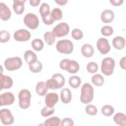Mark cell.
<instances>
[{
  "instance_id": "obj_1",
  "label": "cell",
  "mask_w": 126,
  "mask_h": 126,
  "mask_svg": "<svg viewBox=\"0 0 126 126\" xmlns=\"http://www.w3.org/2000/svg\"><path fill=\"white\" fill-rule=\"evenodd\" d=\"M65 79L64 76L60 73L54 74L52 78L47 80L46 85L48 89L56 90L62 88L64 85Z\"/></svg>"
},
{
  "instance_id": "obj_2",
  "label": "cell",
  "mask_w": 126,
  "mask_h": 126,
  "mask_svg": "<svg viewBox=\"0 0 126 126\" xmlns=\"http://www.w3.org/2000/svg\"><path fill=\"white\" fill-rule=\"evenodd\" d=\"M81 91V101L84 104L91 102L93 99L94 94V89L92 85L89 83H85L82 86Z\"/></svg>"
},
{
  "instance_id": "obj_3",
  "label": "cell",
  "mask_w": 126,
  "mask_h": 126,
  "mask_svg": "<svg viewBox=\"0 0 126 126\" xmlns=\"http://www.w3.org/2000/svg\"><path fill=\"white\" fill-rule=\"evenodd\" d=\"M60 66L62 69L66 70L70 73H77L80 68L79 65L76 61L66 59L61 61Z\"/></svg>"
},
{
  "instance_id": "obj_4",
  "label": "cell",
  "mask_w": 126,
  "mask_h": 126,
  "mask_svg": "<svg viewBox=\"0 0 126 126\" xmlns=\"http://www.w3.org/2000/svg\"><path fill=\"white\" fill-rule=\"evenodd\" d=\"M115 61L110 57L105 58L101 62V72L106 76H110L113 73L115 67Z\"/></svg>"
},
{
  "instance_id": "obj_5",
  "label": "cell",
  "mask_w": 126,
  "mask_h": 126,
  "mask_svg": "<svg viewBox=\"0 0 126 126\" xmlns=\"http://www.w3.org/2000/svg\"><path fill=\"white\" fill-rule=\"evenodd\" d=\"M19 105L22 109H27L31 103V94L27 89H23L19 93Z\"/></svg>"
},
{
  "instance_id": "obj_6",
  "label": "cell",
  "mask_w": 126,
  "mask_h": 126,
  "mask_svg": "<svg viewBox=\"0 0 126 126\" xmlns=\"http://www.w3.org/2000/svg\"><path fill=\"white\" fill-rule=\"evenodd\" d=\"M56 49L61 53L69 54L72 52L73 45L72 42L69 40H61L58 41L56 44Z\"/></svg>"
},
{
  "instance_id": "obj_7",
  "label": "cell",
  "mask_w": 126,
  "mask_h": 126,
  "mask_svg": "<svg viewBox=\"0 0 126 126\" xmlns=\"http://www.w3.org/2000/svg\"><path fill=\"white\" fill-rule=\"evenodd\" d=\"M4 66L8 71H13L20 68L22 65V61L20 58L14 57L8 58L4 63Z\"/></svg>"
},
{
  "instance_id": "obj_8",
  "label": "cell",
  "mask_w": 126,
  "mask_h": 126,
  "mask_svg": "<svg viewBox=\"0 0 126 126\" xmlns=\"http://www.w3.org/2000/svg\"><path fill=\"white\" fill-rule=\"evenodd\" d=\"M24 24L30 29L34 30L39 25V20L37 16L33 13L27 14L24 18Z\"/></svg>"
},
{
  "instance_id": "obj_9",
  "label": "cell",
  "mask_w": 126,
  "mask_h": 126,
  "mask_svg": "<svg viewBox=\"0 0 126 126\" xmlns=\"http://www.w3.org/2000/svg\"><path fill=\"white\" fill-rule=\"evenodd\" d=\"M55 36L61 37L67 35L69 32V27L66 23H61L55 27L52 31Z\"/></svg>"
},
{
  "instance_id": "obj_10",
  "label": "cell",
  "mask_w": 126,
  "mask_h": 126,
  "mask_svg": "<svg viewBox=\"0 0 126 126\" xmlns=\"http://www.w3.org/2000/svg\"><path fill=\"white\" fill-rule=\"evenodd\" d=\"M0 116L1 122L4 125H11L14 122V117L9 109H1L0 111Z\"/></svg>"
},
{
  "instance_id": "obj_11",
  "label": "cell",
  "mask_w": 126,
  "mask_h": 126,
  "mask_svg": "<svg viewBox=\"0 0 126 126\" xmlns=\"http://www.w3.org/2000/svg\"><path fill=\"white\" fill-rule=\"evenodd\" d=\"M96 47L100 53L103 55L108 53L111 49L108 40L105 38H100L98 39Z\"/></svg>"
},
{
  "instance_id": "obj_12",
  "label": "cell",
  "mask_w": 126,
  "mask_h": 126,
  "mask_svg": "<svg viewBox=\"0 0 126 126\" xmlns=\"http://www.w3.org/2000/svg\"><path fill=\"white\" fill-rule=\"evenodd\" d=\"M30 32L25 29H20L16 31L13 35L14 38L18 41H26L31 38Z\"/></svg>"
},
{
  "instance_id": "obj_13",
  "label": "cell",
  "mask_w": 126,
  "mask_h": 126,
  "mask_svg": "<svg viewBox=\"0 0 126 126\" xmlns=\"http://www.w3.org/2000/svg\"><path fill=\"white\" fill-rule=\"evenodd\" d=\"M0 105H9L13 103L15 98L13 94L10 92H6L2 94L0 96Z\"/></svg>"
},
{
  "instance_id": "obj_14",
  "label": "cell",
  "mask_w": 126,
  "mask_h": 126,
  "mask_svg": "<svg viewBox=\"0 0 126 126\" xmlns=\"http://www.w3.org/2000/svg\"><path fill=\"white\" fill-rule=\"evenodd\" d=\"M59 100L58 95L56 93L47 94L45 97L46 105L49 107H53L58 102Z\"/></svg>"
},
{
  "instance_id": "obj_15",
  "label": "cell",
  "mask_w": 126,
  "mask_h": 126,
  "mask_svg": "<svg viewBox=\"0 0 126 126\" xmlns=\"http://www.w3.org/2000/svg\"><path fill=\"white\" fill-rule=\"evenodd\" d=\"M0 90L3 89H9L13 85V80L10 77L3 75L1 73L0 75Z\"/></svg>"
},
{
  "instance_id": "obj_16",
  "label": "cell",
  "mask_w": 126,
  "mask_h": 126,
  "mask_svg": "<svg viewBox=\"0 0 126 126\" xmlns=\"http://www.w3.org/2000/svg\"><path fill=\"white\" fill-rule=\"evenodd\" d=\"M11 12L8 7L4 3H0V17L3 21L8 20L11 17Z\"/></svg>"
},
{
  "instance_id": "obj_17",
  "label": "cell",
  "mask_w": 126,
  "mask_h": 126,
  "mask_svg": "<svg viewBox=\"0 0 126 126\" xmlns=\"http://www.w3.org/2000/svg\"><path fill=\"white\" fill-rule=\"evenodd\" d=\"M114 18V13L111 10L106 9L101 14V21L105 23H111Z\"/></svg>"
},
{
  "instance_id": "obj_18",
  "label": "cell",
  "mask_w": 126,
  "mask_h": 126,
  "mask_svg": "<svg viewBox=\"0 0 126 126\" xmlns=\"http://www.w3.org/2000/svg\"><path fill=\"white\" fill-rule=\"evenodd\" d=\"M26 0H13V8L15 13L18 15L22 14L25 9L24 3Z\"/></svg>"
},
{
  "instance_id": "obj_19",
  "label": "cell",
  "mask_w": 126,
  "mask_h": 126,
  "mask_svg": "<svg viewBox=\"0 0 126 126\" xmlns=\"http://www.w3.org/2000/svg\"><path fill=\"white\" fill-rule=\"evenodd\" d=\"M71 92L68 88H63L61 92V99L63 103H68L71 100Z\"/></svg>"
},
{
  "instance_id": "obj_20",
  "label": "cell",
  "mask_w": 126,
  "mask_h": 126,
  "mask_svg": "<svg viewBox=\"0 0 126 126\" xmlns=\"http://www.w3.org/2000/svg\"><path fill=\"white\" fill-rule=\"evenodd\" d=\"M82 54L86 58H89L93 56L94 53L93 47L89 44H84L81 48Z\"/></svg>"
},
{
  "instance_id": "obj_21",
  "label": "cell",
  "mask_w": 126,
  "mask_h": 126,
  "mask_svg": "<svg viewBox=\"0 0 126 126\" xmlns=\"http://www.w3.org/2000/svg\"><path fill=\"white\" fill-rule=\"evenodd\" d=\"M112 43L114 47L118 50L123 49L126 45V41L124 37L122 36H116L112 41Z\"/></svg>"
},
{
  "instance_id": "obj_22",
  "label": "cell",
  "mask_w": 126,
  "mask_h": 126,
  "mask_svg": "<svg viewBox=\"0 0 126 126\" xmlns=\"http://www.w3.org/2000/svg\"><path fill=\"white\" fill-rule=\"evenodd\" d=\"M24 58L29 65L32 64L37 61L36 54L31 50H27L24 54Z\"/></svg>"
},
{
  "instance_id": "obj_23",
  "label": "cell",
  "mask_w": 126,
  "mask_h": 126,
  "mask_svg": "<svg viewBox=\"0 0 126 126\" xmlns=\"http://www.w3.org/2000/svg\"><path fill=\"white\" fill-rule=\"evenodd\" d=\"M113 120L118 125L121 126H126V116L123 113L120 112L116 113L113 117Z\"/></svg>"
},
{
  "instance_id": "obj_24",
  "label": "cell",
  "mask_w": 126,
  "mask_h": 126,
  "mask_svg": "<svg viewBox=\"0 0 126 126\" xmlns=\"http://www.w3.org/2000/svg\"><path fill=\"white\" fill-rule=\"evenodd\" d=\"M48 87L46 83L44 82H39L36 86V92L40 96H44L48 91Z\"/></svg>"
},
{
  "instance_id": "obj_25",
  "label": "cell",
  "mask_w": 126,
  "mask_h": 126,
  "mask_svg": "<svg viewBox=\"0 0 126 126\" xmlns=\"http://www.w3.org/2000/svg\"><path fill=\"white\" fill-rule=\"evenodd\" d=\"M68 83L72 88L76 89L80 86L81 83V80L78 76H72L69 77Z\"/></svg>"
},
{
  "instance_id": "obj_26",
  "label": "cell",
  "mask_w": 126,
  "mask_h": 126,
  "mask_svg": "<svg viewBox=\"0 0 126 126\" xmlns=\"http://www.w3.org/2000/svg\"><path fill=\"white\" fill-rule=\"evenodd\" d=\"M61 120L58 117H52L45 120L44 126H58L60 125Z\"/></svg>"
},
{
  "instance_id": "obj_27",
  "label": "cell",
  "mask_w": 126,
  "mask_h": 126,
  "mask_svg": "<svg viewBox=\"0 0 126 126\" xmlns=\"http://www.w3.org/2000/svg\"><path fill=\"white\" fill-rule=\"evenodd\" d=\"M92 83L96 86H101L103 84L104 80L102 76L99 74H96L92 77Z\"/></svg>"
},
{
  "instance_id": "obj_28",
  "label": "cell",
  "mask_w": 126,
  "mask_h": 126,
  "mask_svg": "<svg viewBox=\"0 0 126 126\" xmlns=\"http://www.w3.org/2000/svg\"><path fill=\"white\" fill-rule=\"evenodd\" d=\"M32 46L34 50L39 51L43 49L44 47V43L42 40L36 38L32 41Z\"/></svg>"
},
{
  "instance_id": "obj_29",
  "label": "cell",
  "mask_w": 126,
  "mask_h": 126,
  "mask_svg": "<svg viewBox=\"0 0 126 126\" xmlns=\"http://www.w3.org/2000/svg\"><path fill=\"white\" fill-rule=\"evenodd\" d=\"M30 70L33 73H37L40 72L42 68V64L39 61H36L34 63L29 65Z\"/></svg>"
},
{
  "instance_id": "obj_30",
  "label": "cell",
  "mask_w": 126,
  "mask_h": 126,
  "mask_svg": "<svg viewBox=\"0 0 126 126\" xmlns=\"http://www.w3.org/2000/svg\"><path fill=\"white\" fill-rule=\"evenodd\" d=\"M44 38L47 44L51 45L53 44L55 40V36L51 32H47L44 34Z\"/></svg>"
},
{
  "instance_id": "obj_31",
  "label": "cell",
  "mask_w": 126,
  "mask_h": 126,
  "mask_svg": "<svg viewBox=\"0 0 126 126\" xmlns=\"http://www.w3.org/2000/svg\"><path fill=\"white\" fill-rule=\"evenodd\" d=\"M39 13L42 17L49 14L50 13L49 5L46 3H42L39 8Z\"/></svg>"
},
{
  "instance_id": "obj_32",
  "label": "cell",
  "mask_w": 126,
  "mask_h": 126,
  "mask_svg": "<svg viewBox=\"0 0 126 126\" xmlns=\"http://www.w3.org/2000/svg\"><path fill=\"white\" fill-rule=\"evenodd\" d=\"M114 112V108L110 105H105L101 108V113L106 116H110Z\"/></svg>"
},
{
  "instance_id": "obj_33",
  "label": "cell",
  "mask_w": 126,
  "mask_h": 126,
  "mask_svg": "<svg viewBox=\"0 0 126 126\" xmlns=\"http://www.w3.org/2000/svg\"><path fill=\"white\" fill-rule=\"evenodd\" d=\"M51 15L55 21H59L62 19L63 17V13L61 9L59 8H55L53 9L51 12Z\"/></svg>"
},
{
  "instance_id": "obj_34",
  "label": "cell",
  "mask_w": 126,
  "mask_h": 126,
  "mask_svg": "<svg viewBox=\"0 0 126 126\" xmlns=\"http://www.w3.org/2000/svg\"><path fill=\"white\" fill-rule=\"evenodd\" d=\"M55 112V108L54 107H49L47 106H44L41 110V114L42 116L46 117L51 115H52Z\"/></svg>"
},
{
  "instance_id": "obj_35",
  "label": "cell",
  "mask_w": 126,
  "mask_h": 126,
  "mask_svg": "<svg viewBox=\"0 0 126 126\" xmlns=\"http://www.w3.org/2000/svg\"><path fill=\"white\" fill-rule=\"evenodd\" d=\"M101 32L102 35L109 36L113 33V29L112 27L109 26H104L101 29Z\"/></svg>"
},
{
  "instance_id": "obj_36",
  "label": "cell",
  "mask_w": 126,
  "mask_h": 126,
  "mask_svg": "<svg viewBox=\"0 0 126 126\" xmlns=\"http://www.w3.org/2000/svg\"><path fill=\"white\" fill-rule=\"evenodd\" d=\"M71 35L72 37L77 40H80L82 38L83 36V32L78 29H75L72 31Z\"/></svg>"
},
{
  "instance_id": "obj_37",
  "label": "cell",
  "mask_w": 126,
  "mask_h": 126,
  "mask_svg": "<svg viewBox=\"0 0 126 126\" xmlns=\"http://www.w3.org/2000/svg\"><path fill=\"white\" fill-rule=\"evenodd\" d=\"M87 69L89 72L94 73L98 70V65L95 62H90L87 65Z\"/></svg>"
},
{
  "instance_id": "obj_38",
  "label": "cell",
  "mask_w": 126,
  "mask_h": 126,
  "mask_svg": "<svg viewBox=\"0 0 126 126\" xmlns=\"http://www.w3.org/2000/svg\"><path fill=\"white\" fill-rule=\"evenodd\" d=\"M10 33L6 31H1L0 32V41L5 43L9 41L10 39Z\"/></svg>"
},
{
  "instance_id": "obj_39",
  "label": "cell",
  "mask_w": 126,
  "mask_h": 126,
  "mask_svg": "<svg viewBox=\"0 0 126 126\" xmlns=\"http://www.w3.org/2000/svg\"><path fill=\"white\" fill-rule=\"evenodd\" d=\"M86 112L89 115H95L97 112V110L96 107L92 105L89 104L86 107Z\"/></svg>"
},
{
  "instance_id": "obj_40",
  "label": "cell",
  "mask_w": 126,
  "mask_h": 126,
  "mask_svg": "<svg viewBox=\"0 0 126 126\" xmlns=\"http://www.w3.org/2000/svg\"><path fill=\"white\" fill-rule=\"evenodd\" d=\"M42 21L43 22V23L45 25H50L53 24L55 21V20L53 18L51 13H50L49 14H48V15H47L46 16L42 17Z\"/></svg>"
},
{
  "instance_id": "obj_41",
  "label": "cell",
  "mask_w": 126,
  "mask_h": 126,
  "mask_svg": "<svg viewBox=\"0 0 126 126\" xmlns=\"http://www.w3.org/2000/svg\"><path fill=\"white\" fill-rule=\"evenodd\" d=\"M73 121L71 119L65 118L62 120L60 125L61 126H73Z\"/></svg>"
},
{
  "instance_id": "obj_42",
  "label": "cell",
  "mask_w": 126,
  "mask_h": 126,
  "mask_svg": "<svg viewBox=\"0 0 126 126\" xmlns=\"http://www.w3.org/2000/svg\"><path fill=\"white\" fill-rule=\"evenodd\" d=\"M124 0H110V2L114 6H120L122 5V4L123 3Z\"/></svg>"
},
{
  "instance_id": "obj_43",
  "label": "cell",
  "mask_w": 126,
  "mask_h": 126,
  "mask_svg": "<svg viewBox=\"0 0 126 126\" xmlns=\"http://www.w3.org/2000/svg\"><path fill=\"white\" fill-rule=\"evenodd\" d=\"M126 57H123L120 62V65L121 66V67L124 69H126Z\"/></svg>"
},
{
  "instance_id": "obj_44",
  "label": "cell",
  "mask_w": 126,
  "mask_h": 126,
  "mask_svg": "<svg viewBox=\"0 0 126 126\" xmlns=\"http://www.w3.org/2000/svg\"><path fill=\"white\" fill-rule=\"evenodd\" d=\"M40 2V0H30V3L31 5L35 7L39 5Z\"/></svg>"
},
{
  "instance_id": "obj_45",
  "label": "cell",
  "mask_w": 126,
  "mask_h": 126,
  "mask_svg": "<svg viewBox=\"0 0 126 126\" xmlns=\"http://www.w3.org/2000/svg\"><path fill=\"white\" fill-rule=\"evenodd\" d=\"M55 2L60 5H64L67 2V0H56Z\"/></svg>"
}]
</instances>
